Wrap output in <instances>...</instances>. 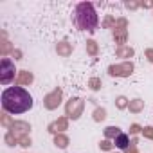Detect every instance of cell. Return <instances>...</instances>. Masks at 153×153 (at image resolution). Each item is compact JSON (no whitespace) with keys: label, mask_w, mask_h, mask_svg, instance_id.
I'll return each mask as SVG.
<instances>
[{"label":"cell","mask_w":153,"mask_h":153,"mask_svg":"<svg viewBox=\"0 0 153 153\" xmlns=\"http://www.w3.org/2000/svg\"><path fill=\"white\" fill-rule=\"evenodd\" d=\"M2 108L13 115H18V114H25L33 108L34 101H33V96L22 88V87H9L2 92Z\"/></svg>","instance_id":"obj_1"},{"label":"cell","mask_w":153,"mask_h":153,"mask_svg":"<svg viewBox=\"0 0 153 153\" xmlns=\"http://www.w3.org/2000/svg\"><path fill=\"white\" fill-rule=\"evenodd\" d=\"M74 25L79 31H96L99 25V16L96 13V7L90 2H81L74 9Z\"/></svg>","instance_id":"obj_2"},{"label":"cell","mask_w":153,"mask_h":153,"mask_svg":"<svg viewBox=\"0 0 153 153\" xmlns=\"http://www.w3.org/2000/svg\"><path fill=\"white\" fill-rule=\"evenodd\" d=\"M15 74H16L15 63L9 58H2V61H0V83L9 85L15 79Z\"/></svg>","instance_id":"obj_3"},{"label":"cell","mask_w":153,"mask_h":153,"mask_svg":"<svg viewBox=\"0 0 153 153\" xmlns=\"http://www.w3.org/2000/svg\"><path fill=\"white\" fill-rule=\"evenodd\" d=\"M128 144H130V137H128L126 133H117V137H115V146H117L119 149H126Z\"/></svg>","instance_id":"obj_4"}]
</instances>
